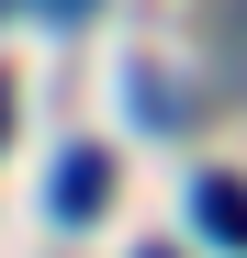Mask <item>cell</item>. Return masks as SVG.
<instances>
[{
    "label": "cell",
    "mask_w": 247,
    "mask_h": 258,
    "mask_svg": "<svg viewBox=\"0 0 247 258\" xmlns=\"http://www.w3.org/2000/svg\"><path fill=\"white\" fill-rule=\"evenodd\" d=\"M101 202H112V157H101V146H79V157L56 168V213H68V225H90Z\"/></svg>",
    "instance_id": "6da1fadb"
},
{
    "label": "cell",
    "mask_w": 247,
    "mask_h": 258,
    "mask_svg": "<svg viewBox=\"0 0 247 258\" xmlns=\"http://www.w3.org/2000/svg\"><path fill=\"white\" fill-rule=\"evenodd\" d=\"M191 213H202V236H214V247H247V180H225V168H214V180L191 191Z\"/></svg>",
    "instance_id": "7a4b0ae2"
},
{
    "label": "cell",
    "mask_w": 247,
    "mask_h": 258,
    "mask_svg": "<svg viewBox=\"0 0 247 258\" xmlns=\"http://www.w3.org/2000/svg\"><path fill=\"white\" fill-rule=\"evenodd\" d=\"M45 12H90V0H45Z\"/></svg>",
    "instance_id": "3957f363"
},
{
    "label": "cell",
    "mask_w": 247,
    "mask_h": 258,
    "mask_svg": "<svg viewBox=\"0 0 247 258\" xmlns=\"http://www.w3.org/2000/svg\"><path fill=\"white\" fill-rule=\"evenodd\" d=\"M0 123H12V90H0Z\"/></svg>",
    "instance_id": "277c9868"
},
{
    "label": "cell",
    "mask_w": 247,
    "mask_h": 258,
    "mask_svg": "<svg viewBox=\"0 0 247 258\" xmlns=\"http://www.w3.org/2000/svg\"><path fill=\"white\" fill-rule=\"evenodd\" d=\"M146 258H180V247H146Z\"/></svg>",
    "instance_id": "5b68a950"
}]
</instances>
